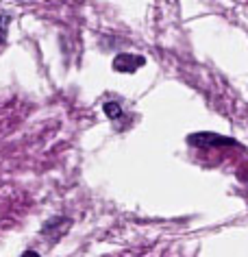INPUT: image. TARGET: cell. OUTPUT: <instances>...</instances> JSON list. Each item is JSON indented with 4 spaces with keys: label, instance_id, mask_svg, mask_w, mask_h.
<instances>
[{
    "label": "cell",
    "instance_id": "3",
    "mask_svg": "<svg viewBox=\"0 0 248 257\" xmlns=\"http://www.w3.org/2000/svg\"><path fill=\"white\" fill-rule=\"evenodd\" d=\"M105 113L109 115L111 120H118L120 115H122V107H120V102H105Z\"/></svg>",
    "mask_w": 248,
    "mask_h": 257
},
{
    "label": "cell",
    "instance_id": "2",
    "mask_svg": "<svg viewBox=\"0 0 248 257\" xmlns=\"http://www.w3.org/2000/svg\"><path fill=\"white\" fill-rule=\"evenodd\" d=\"M187 142L194 144V146H228V144H235L233 140L222 138V136H213V133H194V136L187 138Z\"/></svg>",
    "mask_w": 248,
    "mask_h": 257
},
{
    "label": "cell",
    "instance_id": "5",
    "mask_svg": "<svg viewBox=\"0 0 248 257\" xmlns=\"http://www.w3.org/2000/svg\"><path fill=\"white\" fill-rule=\"evenodd\" d=\"M20 257H40V253H35V250H24Z\"/></svg>",
    "mask_w": 248,
    "mask_h": 257
},
{
    "label": "cell",
    "instance_id": "1",
    "mask_svg": "<svg viewBox=\"0 0 248 257\" xmlns=\"http://www.w3.org/2000/svg\"><path fill=\"white\" fill-rule=\"evenodd\" d=\"M146 63V59L142 55H131V53H120L116 55V59H113V70L116 72H135V70H139Z\"/></svg>",
    "mask_w": 248,
    "mask_h": 257
},
{
    "label": "cell",
    "instance_id": "4",
    "mask_svg": "<svg viewBox=\"0 0 248 257\" xmlns=\"http://www.w3.org/2000/svg\"><path fill=\"white\" fill-rule=\"evenodd\" d=\"M7 22H9V16H3L0 18V42H5V27H7Z\"/></svg>",
    "mask_w": 248,
    "mask_h": 257
}]
</instances>
